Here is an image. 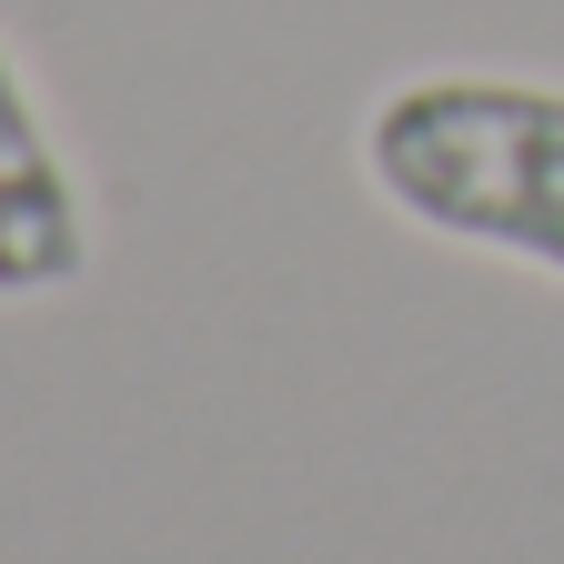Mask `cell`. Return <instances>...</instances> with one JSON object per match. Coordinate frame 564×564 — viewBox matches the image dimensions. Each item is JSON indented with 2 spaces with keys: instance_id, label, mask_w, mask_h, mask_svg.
<instances>
[{
  "instance_id": "cell-1",
  "label": "cell",
  "mask_w": 564,
  "mask_h": 564,
  "mask_svg": "<svg viewBox=\"0 0 564 564\" xmlns=\"http://www.w3.org/2000/svg\"><path fill=\"white\" fill-rule=\"evenodd\" d=\"M352 172L403 232L564 282V82L403 70L352 121Z\"/></svg>"
},
{
  "instance_id": "cell-2",
  "label": "cell",
  "mask_w": 564,
  "mask_h": 564,
  "mask_svg": "<svg viewBox=\"0 0 564 564\" xmlns=\"http://www.w3.org/2000/svg\"><path fill=\"white\" fill-rule=\"evenodd\" d=\"M91 182L0 31V303H61L91 282Z\"/></svg>"
}]
</instances>
